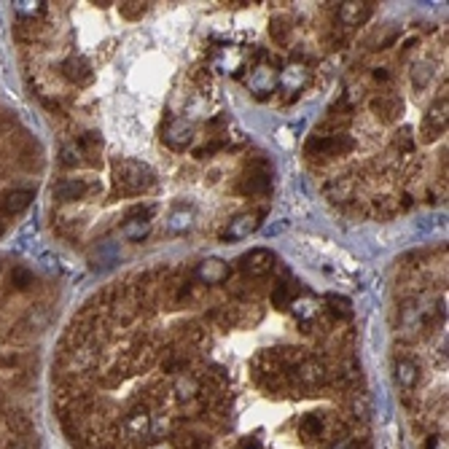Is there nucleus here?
Instances as JSON below:
<instances>
[{"label": "nucleus", "instance_id": "obj_5", "mask_svg": "<svg viewBox=\"0 0 449 449\" xmlns=\"http://www.w3.org/2000/svg\"><path fill=\"white\" fill-rule=\"evenodd\" d=\"M269 188H272V173H269L266 164H256V167H251V170L240 178V191L248 196L266 194Z\"/></svg>", "mask_w": 449, "mask_h": 449}, {"label": "nucleus", "instance_id": "obj_7", "mask_svg": "<svg viewBox=\"0 0 449 449\" xmlns=\"http://www.w3.org/2000/svg\"><path fill=\"white\" fill-rule=\"evenodd\" d=\"M293 377H296V382L304 385V388H318V385L326 382L328 371H326V366L318 363V360H312V358H301L299 363H296V369H293Z\"/></svg>", "mask_w": 449, "mask_h": 449}, {"label": "nucleus", "instance_id": "obj_19", "mask_svg": "<svg viewBox=\"0 0 449 449\" xmlns=\"http://www.w3.org/2000/svg\"><path fill=\"white\" fill-rule=\"evenodd\" d=\"M293 293H296V283H288V280H280L275 286V291H272V304L275 307H288L291 301H293Z\"/></svg>", "mask_w": 449, "mask_h": 449}, {"label": "nucleus", "instance_id": "obj_1", "mask_svg": "<svg viewBox=\"0 0 449 449\" xmlns=\"http://www.w3.org/2000/svg\"><path fill=\"white\" fill-rule=\"evenodd\" d=\"M113 183L116 191H121L124 196H138L156 186V175L143 161L121 159L113 164Z\"/></svg>", "mask_w": 449, "mask_h": 449}, {"label": "nucleus", "instance_id": "obj_29", "mask_svg": "<svg viewBox=\"0 0 449 449\" xmlns=\"http://www.w3.org/2000/svg\"><path fill=\"white\" fill-rule=\"evenodd\" d=\"M395 146L403 151H412L415 148V143H412V138H409V132H398V138H395Z\"/></svg>", "mask_w": 449, "mask_h": 449}, {"label": "nucleus", "instance_id": "obj_23", "mask_svg": "<svg viewBox=\"0 0 449 449\" xmlns=\"http://www.w3.org/2000/svg\"><path fill=\"white\" fill-rule=\"evenodd\" d=\"M59 161H62V167H79L84 159H81V153L76 146H65L62 153H59Z\"/></svg>", "mask_w": 449, "mask_h": 449}, {"label": "nucleus", "instance_id": "obj_32", "mask_svg": "<svg viewBox=\"0 0 449 449\" xmlns=\"http://www.w3.org/2000/svg\"><path fill=\"white\" fill-rule=\"evenodd\" d=\"M242 449H261V444H258V438H245V441H242Z\"/></svg>", "mask_w": 449, "mask_h": 449}, {"label": "nucleus", "instance_id": "obj_2", "mask_svg": "<svg viewBox=\"0 0 449 449\" xmlns=\"http://www.w3.org/2000/svg\"><path fill=\"white\" fill-rule=\"evenodd\" d=\"M353 138H347L342 132H334V135H318L307 143V156L312 159H331V156H342V153H350L353 151Z\"/></svg>", "mask_w": 449, "mask_h": 449}, {"label": "nucleus", "instance_id": "obj_22", "mask_svg": "<svg viewBox=\"0 0 449 449\" xmlns=\"http://www.w3.org/2000/svg\"><path fill=\"white\" fill-rule=\"evenodd\" d=\"M269 33H272V38H275L277 44H286V41H288V22H286L283 16H277V19H272V24H269Z\"/></svg>", "mask_w": 449, "mask_h": 449}, {"label": "nucleus", "instance_id": "obj_11", "mask_svg": "<svg viewBox=\"0 0 449 449\" xmlns=\"http://www.w3.org/2000/svg\"><path fill=\"white\" fill-rule=\"evenodd\" d=\"M258 213H240L234 221H229V229L223 231V237L226 240H245V237H251L256 229H258Z\"/></svg>", "mask_w": 449, "mask_h": 449}, {"label": "nucleus", "instance_id": "obj_18", "mask_svg": "<svg viewBox=\"0 0 449 449\" xmlns=\"http://www.w3.org/2000/svg\"><path fill=\"white\" fill-rule=\"evenodd\" d=\"M299 433L307 441H312V438H323L326 436V420H323L321 415H304L299 423Z\"/></svg>", "mask_w": 449, "mask_h": 449}, {"label": "nucleus", "instance_id": "obj_27", "mask_svg": "<svg viewBox=\"0 0 449 449\" xmlns=\"http://www.w3.org/2000/svg\"><path fill=\"white\" fill-rule=\"evenodd\" d=\"M135 223H138V226H127V229H124V234H127L129 240H140V237L148 231V223H146V221H135Z\"/></svg>", "mask_w": 449, "mask_h": 449}, {"label": "nucleus", "instance_id": "obj_4", "mask_svg": "<svg viewBox=\"0 0 449 449\" xmlns=\"http://www.w3.org/2000/svg\"><path fill=\"white\" fill-rule=\"evenodd\" d=\"M369 108H371V113L377 116L382 124H393V121H398V118H401L403 100L393 92H382V94H374V97H371Z\"/></svg>", "mask_w": 449, "mask_h": 449}, {"label": "nucleus", "instance_id": "obj_10", "mask_svg": "<svg viewBox=\"0 0 449 449\" xmlns=\"http://www.w3.org/2000/svg\"><path fill=\"white\" fill-rule=\"evenodd\" d=\"M62 76H65L70 84H76V86H86V84H92L94 70L84 57H70L62 62Z\"/></svg>", "mask_w": 449, "mask_h": 449}, {"label": "nucleus", "instance_id": "obj_21", "mask_svg": "<svg viewBox=\"0 0 449 449\" xmlns=\"http://www.w3.org/2000/svg\"><path fill=\"white\" fill-rule=\"evenodd\" d=\"M33 283H35L33 275H30V272H27L24 266H16V269L11 272V286L16 291H27L30 286H33Z\"/></svg>", "mask_w": 449, "mask_h": 449}, {"label": "nucleus", "instance_id": "obj_13", "mask_svg": "<svg viewBox=\"0 0 449 449\" xmlns=\"http://www.w3.org/2000/svg\"><path fill=\"white\" fill-rule=\"evenodd\" d=\"M164 143L170 146V148L175 151H183L188 143H191V138H194V129H191V124H186V121H173L170 127L164 129Z\"/></svg>", "mask_w": 449, "mask_h": 449}, {"label": "nucleus", "instance_id": "obj_30", "mask_svg": "<svg viewBox=\"0 0 449 449\" xmlns=\"http://www.w3.org/2000/svg\"><path fill=\"white\" fill-rule=\"evenodd\" d=\"M191 226V216H173V229H188Z\"/></svg>", "mask_w": 449, "mask_h": 449}, {"label": "nucleus", "instance_id": "obj_33", "mask_svg": "<svg viewBox=\"0 0 449 449\" xmlns=\"http://www.w3.org/2000/svg\"><path fill=\"white\" fill-rule=\"evenodd\" d=\"M374 79H377V81H388V70L377 68V70H374Z\"/></svg>", "mask_w": 449, "mask_h": 449}, {"label": "nucleus", "instance_id": "obj_28", "mask_svg": "<svg viewBox=\"0 0 449 449\" xmlns=\"http://www.w3.org/2000/svg\"><path fill=\"white\" fill-rule=\"evenodd\" d=\"M412 79H415V86H425L428 79H430V68H428V65H417L415 73H412Z\"/></svg>", "mask_w": 449, "mask_h": 449}, {"label": "nucleus", "instance_id": "obj_25", "mask_svg": "<svg viewBox=\"0 0 449 449\" xmlns=\"http://www.w3.org/2000/svg\"><path fill=\"white\" fill-rule=\"evenodd\" d=\"M146 14V3H121V16L127 19H138Z\"/></svg>", "mask_w": 449, "mask_h": 449}, {"label": "nucleus", "instance_id": "obj_15", "mask_svg": "<svg viewBox=\"0 0 449 449\" xmlns=\"http://www.w3.org/2000/svg\"><path fill=\"white\" fill-rule=\"evenodd\" d=\"M76 148H79L81 156H86L89 164H100V151H103V140L97 132H86V135H81L79 143H76Z\"/></svg>", "mask_w": 449, "mask_h": 449}, {"label": "nucleus", "instance_id": "obj_12", "mask_svg": "<svg viewBox=\"0 0 449 449\" xmlns=\"http://www.w3.org/2000/svg\"><path fill=\"white\" fill-rule=\"evenodd\" d=\"M124 433L127 438H140V436H148L151 433V415L146 406H138L132 409L127 417H124Z\"/></svg>", "mask_w": 449, "mask_h": 449}, {"label": "nucleus", "instance_id": "obj_20", "mask_svg": "<svg viewBox=\"0 0 449 449\" xmlns=\"http://www.w3.org/2000/svg\"><path fill=\"white\" fill-rule=\"evenodd\" d=\"M199 390H202V385H199L194 377H181V380L175 382V395H178L181 401H191V398H196Z\"/></svg>", "mask_w": 449, "mask_h": 449}, {"label": "nucleus", "instance_id": "obj_9", "mask_svg": "<svg viewBox=\"0 0 449 449\" xmlns=\"http://www.w3.org/2000/svg\"><path fill=\"white\" fill-rule=\"evenodd\" d=\"M30 202H33V191H27V188H14V191L0 194V218L19 216L22 210L30 208Z\"/></svg>", "mask_w": 449, "mask_h": 449}, {"label": "nucleus", "instance_id": "obj_8", "mask_svg": "<svg viewBox=\"0 0 449 449\" xmlns=\"http://www.w3.org/2000/svg\"><path fill=\"white\" fill-rule=\"evenodd\" d=\"M447 129V100H436L428 108L425 121H423V138L436 140Z\"/></svg>", "mask_w": 449, "mask_h": 449}, {"label": "nucleus", "instance_id": "obj_16", "mask_svg": "<svg viewBox=\"0 0 449 449\" xmlns=\"http://www.w3.org/2000/svg\"><path fill=\"white\" fill-rule=\"evenodd\" d=\"M86 191H89V186L84 183V181H76V178H68V181L54 186V196H57L59 202H76Z\"/></svg>", "mask_w": 449, "mask_h": 449}, {"label": "nucleus", "instance_id": "obj_24", "mask_svg": "<svg viewBox=\"0 0 449 449\" xmlns=\"http://www.w3.org/2000/svg\"><path fill=\"white\" fill-rule=\"evenodd\" d=\"M328 304H331V312H334V315H342V318H350V315H353L350 301L342 299V296H328Z\"/></svg>", "mask_w": 449, "mask_h": 449}, {"label": "nucleus", "instance_id": "obj_6", "mask_svg": "<svg viewBox=\"0 0 449 449\" xmlns=\"http://www.w3.org/2000/svg\"><path fill=\"white\" fill-rule=\"evenodd\" d=\"M231 275V269L226 261H221V258H205L202 264L196 266V280L202 283V286H221V283H226Z\"/></svg>", "mask_w": 449, "mask_h": 449}, {"label": "nucleus", "instance_id": "obj_17", "mask_svg": "<svg viewBox=\"0 0 449 449\" xmlns=\"http://www.w3.org/2000/svg\"><path fill=\"white\" fill-rule=\"evenodd\" d=\"M417 377H420V371H417L415 360H409V358H398L395 360V380H398L403 390H412L417 385Z\"/></svg>", "mask_w": 449, "mask_h": 449}, {"label": "nucleus", "instance_id": "obj_3", "mask_svg": "<svg viewBox=\"0 0 449 449\" xmlns=\"http://www.w3.org/2000/svg\"><path fill=\"white\" fill-rule=\"evenodd\" d=\"M242 275L248 277H264L272 272V266H275V253L272 251H266V248H253V251H248V253L240 256V261H237Z\"/></svg>", "mask_w": 449, "mask_h": 449}, {"label": "nucleus", "instance_id": "obj_14", "mask_svg": "<svg viewBox=\"0 0 449 449\" xmlns=\"http://www.w3.org/2000/svg\"><path fill=\"white\" fill-rule=\"evenodd\" d=\"M371 16V3H342L339 9V19L350 27H358L363 24Z\"/></svg>", "mask_w": 449, "mask_h": 449}, {"label": "nucleus", "instance_id": "obj_31", "mask_svg": "<svg viewBox=\"0 0 449 449\" xmlns=\"http://www.w3.org/2000/svg\"><path fill=\"white\" fill-rule=\"evenodd\" d=\"M221 148V143H213V146H205V148L196 151V159H205V156H210V153H216V151Z\"/></svg>", "mask_w": 449, "mask_h": 449}, {"label": "nucleus", "instance_id": "obj_26", "mask_svg": "<svg viewBox=\"0 0 449 449\" xmlns=\"http://www.w3.org/2000/svg\"><path fill=\"white\" fill-rule=\"evenodd\" d=\"M151 216H153V208L151 205H135V208L127 210V218H138V221H148Z\"/></svg>", "mask_w": 449, "mask_h": 449}]
</instances>
